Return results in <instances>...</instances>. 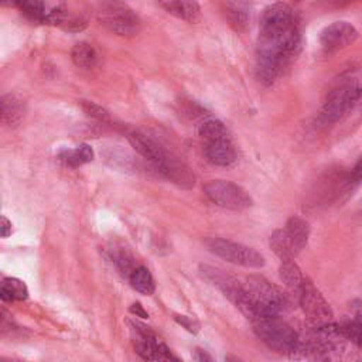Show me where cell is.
<instances>
[{"instance_id":"4316f807","label":"cell","mask_w":362,"mask_h":362,"mask_svg":"<svg viewBox=\"0 0 362 362\" xmlns=\"http://www.w3.org/2000/svg\"><path fill=\"white\" fill-rule=\"evenodd\" d=\"M81 107L83 109V112H85L88 116L93 117V119H96V120H99V122H103V123L110 122V115H109V112H107L106 109H103L102 106H99L98 103H95V102H90V100H81Z\"/></svg>"},{"instance_id":"7a4b0ae2","label":"cell","mask_w":362,"mask_h":362,"mask_svg":"<svg viewBox=\"0 0 362 362\" xmlns=\"http://www.w3.org/2000/svg\"><path fill=\"white\" fill-rule=\"evenodd\" d=\"M243 287L246 291V301L240 307V313L250 321L270 315H280V313L287 307L286 294L260 274L249 276Z\"/></svg>"},{"instance_id":"6da1fadb","label":"cell","mask_w":362,"mask_h":362,"mask_svg":"<svg viewBox=\"0 0 362 362\" xmlns=\"http://www.w3.org/2000/svg\"><path fill=\"white\" fill-rule=\"evenodd\" d=\"M300 40V30L288 4L276 1L262 11L255 62V74L262 85L270 86L277 81Z\"/></svg>"},{"instance_id":"83f0119b","label":"cell","mask_w":362,"mask_h":362,"mask_svg":"<svg viewBox=\"0 0 362 362\" xmlns=\"http://www.w3.org/2000/svg\"><path fill=\"white\" fill-rule=\"evenodd\" d=\"M174 318H175V321H177L180 325H182L187 331H189V332H192V334H197V332L199 331V322H198L195 318L188 317V315H175Z\"/></svg>"},{"instance_id":"30bf717a","label":"cell","mask_w":362,"mask_h":362,"mask_svg":"<svg viewBox=\"0 0 362 362\" xmlns=\"http://www.w3.org/2000/svg\"><path fill=\"white\" fill-rule=\"evenodd\" d=\"M359 33L354 24L348 21H334L320 33V45L325 54H334L354 44Z\"/></svg>"},{"instance_id":"d4e9b609","label":"cell","mask_w":362,"mask_h":362,"mask_svg":"<svg viewBox=\"0 0 362 362\" xmlns=\"http://www.w3.org/2000/svg\"><path fill=\"white\" fill-rule=\"evenodd\" d=\"M198 134L205 140H215V139H221V137H228V130L225 127V124L218 120V119H208L204 120L199 127H198Z\"/></svg>"},{"instance_id":"5bb4252c","label":"cell","mask_w":362,"mask_h":362,"mask_svg":"<svg viewBox=\"0 0 362 362\" xmlns=\"http://www.w3.org/2000/svg\"><path fill=\"white\" fill-rule=\"evenodd\" d=\"M283 230L287 236L294 256H297L308 243L310 223L300 216H291L287 219Z\"/></svg>"},{"instance_id":"f1b7e54d","label":"cell","mask_w":362,"mask_h":362,"mask_svg":"<svg viewBox=\"0 0 362 362\" xmlns=\"http://www.w3.org/2000/svg\"><path fill=\"white\" fill-rule=\"evenodd\" d=\"M349 181L354 184H362V157L352 167L349 173Z\"/></svg>"},{"instance_id":"cb8c5ba5","label":"cell","mask_w":362,"mask_h":362,"mask_svg":"<svg viewBox=\"0 0 362 362\" xmlns=\"http://www.w3.org/2000/svg\"><path fill=\"white\" fill-rule=\"evenodd\" d=\"M129 281L136 291L144 296H151L156 290V281L153 279V274L144 266H137L129 276Z\"/></svg>"},{"instance_id":"52a82bcc","label":"cell","mask_w":362,"mask_h":362,"mask_svg":"<svg viewBox=\"0 0 362 362\" xmlns=\"http://www.w3.org/2000/svg\"><path fill=\"white\" fill-rule=\"evenodd\" d=\"M204 194L212 204L225 209L242 211L253 205V199L249 195V192L232 181H208L204 185Z\"/></svg>"},{"instance_id":"d6a6232c","label":"cell","mask_w":362,"mask_h":362,"mask_svg":"<svg viewBox=\"0 0 362 362\" xmlns=\"http://www.w3.org/2000/svg\"><path fill=\"white\" fill-rule=\"evenodd\" d=\"M351 307L354 310V314L362 320V300H354L351 303Z\"/></svg>"},{"instance_id":"7c38bea8","label":"cell","mask_w":362,"mask_h":362,"mask_svg":"<svg viewBox=\"0 0 362 362\" xmlns=\"http://www.w3.org/2000/svg\"><path fill=\"white\" fill-rule=\"evenodd\" d=\"M127 139L132 147L148 163H151L158 173H161V170L167 165V163L171 158V156H168V153L158 143H156L153 139L147 137L143 133L132 132L129 133Z\"/></svg>"},{"instance_id":"3957f363","label":"cell","mask_w":362,"mask_h":362,"mask_svg":"<svg viewBox=\"0 0 362 362\" xmlns=\"http://www.w3.org/2000/svg\"><path fill=\"white\" fill-rule=\"evenodd\" d=\"M253 331L257 338L264 342L270 349L294 355L300 346V337L286 321L280 318V315L263 317L252 321Z\"/></svg>"},{"instance_id":"4dcf8cb0","label":"cell","mask_w":362,"mask_h":362,"mask_svg":"<svg viewBox=\"0 0 362 362\" xmlns=\"http://www.w3.org/2000/svg\"><path fill=\"white\" fill-rule=\"evenodd\" d=\"M11 221H8L6 216H1V226H0V232H1V238H7L11 235L13 228H11Z\"/></svg>"},{"instance_id":"ffe728a7","label":"cell","mask_w":362,"mask_h":362,"mask_svg":"<svg viewBox=\"0 0 362 362\" xmlns=\"http://www.w3.org/2000/svg\"><path fill=\"white\" fill-rule=\"evenodd\" d=\"M334 327L342 339H348L356 348L362 349V320L359 317L354 315L351 320L334 322Z\"/></svg>"},{"instance_id":"d6986e66","label":"cell","mask_w":362,"mask_h":362,"mask_svg":"<svg viewBox=\"0 0 362 362\" xmlns=\"http://www.w3.org/2000/svg\"><path fill=\"white\" fill-rule=\"evenodd\" d=\"M6 6L17 7L27 18L38 23H44L47 17V10L42 0H1Z\"/></svg>"},{"instance_id":"f546056e","label":"cell","mask_w":362,"mask_h":362,"mask_svg":"<svg viewBox=\"0 0 362 362\" xmlns=\"http://www.w3.org/2000/svg\"><path fill=\"white\" fill-rule=\"evenodd\" d=\"M356 0H321V3L325 7H331V8H338V7H345L351 3H354Z\"/></svg>"},{"instance_id":"5b68a950","label":"cell","mask_w":362,"mask_h":362,"mask_svg":"<svg viewBox=\"0 0 362 362\" xmlns=\"http://www.w3.org/2000/svg\"><path fill=\"white\" fill-rule=\"evenodd\" d=\"M99 23L110 33L122 37L136 35L140 30L141 21L139 16L122 1H106L98 10Z\"/></svg>"},{"instance_id":"ba28073f","label":"cell","mask_w":362,"mask_h":362,"mask_svg":"<svg viewBox=\"0 0 362 362\" xmlns=\"http://www.w3.org/2000/svg\"><path fill=\"white\" fill-rule=\"evenodd\" d=\"M298 303L304 311V315L313 328L328 325L332 321L334 313L328 301L324 298L321 291L315 287V284L304 277L301 288L297 294Z\"/></svg>"},{"instance_id":"1f68e13d","label":"cell","mask_w":362,"mask_h":362,"mask_svg":"<svg viewBox=\"0 0 362 362\" xmlns=\"http://www.w3.org/2000/svg\"><path fill=\"white\" fill-rule=\"evenodd\" d=\"M130 313H133L136 317H141V318H147L148 314L147 311L143 308V305L140 303H134L130 305Z\"/></svg>"},{"instance_id":"7402d4cb","label":"cell","mask_w":362,"mask_h":362,"mask_svg":"<svg viewBox=\"0 0 362 362\" xmlns=\"http://www.w3.org/2000/svg\"><path fill=\"white\" fill-rule=\"evenodd\" d=\"M71 58L78 68L90 69L98 62L96 49L88 42H76L71 49Z\"/></svg>"},{"instance_id":"ac0fdd59","label":"cell","mask_w":362,"mask_h":362,"mask_svg":"<svg viewBox=\"0 0 362 362\" xmlns=\"http://www.w3.org/2000/svg\"><path fill=\"white\" fill-rule=\"evenodd\" d=\"M279 272H280V279L284 283V286L290 291L298 294L301 284L304 281V276H303L298 264L294 262V259L281 260Z\"/></svg>"},{"instance_id":"2e32d148","label":"cell","mask_w":362,"mask_h":362,"mask_svg":"<svg viewBox=\"0 0 362 362\" xmlns=\"http://www.w3.org/2000/svg\"><path fill=\"white\" fill-rule=\"evenodd\" d=\"M158 6L168 14L194 23L199 18L201 8L195 0H157Z\"/></svg>"},{"instance_id":"484cf974","label":"cell","mask_w":362,"mask_h":362,"mask_svg":"<svg viewBox=\"0 0 362 362\" xmlns=\"http://www.w3.org/2000/svg\"><path fill=\"white\" fill-rule=\"evenodd\" d=\"M270 247L273 249V252L281 260H284V259H294L296 257L293 250H291V247H290V243L287 240V236H286L283 228L281 229H276L272 233V236H270Z\"/></svg>"},{"instance_id":"8fae6325","label":"cell","mask_w":362,"mask_h":362,"mask_svg":"<svg viewBox=\"0 0 362 362\" xmlns=\"http://www.w3.org/2000/svg\"><path fill=\"white\" fill-rule=\"evenodd\" d=\"M199 273L201 276L214 287H216L218 290L222 291V294L232 301L233 304L238 303V300L242 297V294L245 293V287L243 284H240L235 277L229 276L228 273H225L223 270L214 267V266H208V264H201L199 266Z\"/></svg>"},{"instance_id":"836d02e7","label":"cell","mask_w":362,"mask_h":362,"mask_svg":"<svg viewBox=\"0 0 362 362\" xmlns=\"http://www.w3.org/2000/svg\"><path fill=\"white\" fill-rule=\"evenodd\" d=\"M195 359H198V361H211L212 358H211L209 355H206L204 351L198 349V351H197V355H195Z\"/></svg>"},{"instance_id":"e575fe53","label":"cell","mask_w":362,"mask_h":362,"mask_svg":"<svg viewBox=\"0 0 362 362\" xmlns=\"http://www.w3.org/2000/svg\"><path fill=\"white\" fill-rule=\"evenodd\" d=\"M362 102V83L359 85V95H358V103Z\"/></svg>"},{"instance_id":"44dd1931","label":"cell","mask_w":362,"mask_h":362,"mask_svg":"<svg viewBox=\"0 0 362 362\" xmlns=\"http://www.w3.org/2000/svg\"><path fill=\"white\" fill-rule=\"evenodd\" d=\"M27 297H28V288L24 281H21L16 277L3 279V283L0 287V298L4 303L23 301Z\"/></svg>"},{"instance_id":"277c9868","label":"cell","mask_w":362,"mask_h":362,"mask_svg":"<svg viewBox=\"0 0 362 362\" xmlns=\"http://www.w3.org/2000/svg\"><path fill=\"white\" fill-rule=\"evenodd\" d=\"M359 85L361 83L354 78H345L338 82L324 100L318 115V122L321 124H332L358 105Z\"/></svg>"},{"instance_id":"4fadbf2b","label":"cell","mask_w":362,"mask_h":362,"mask_svg":"<svg viewBox=\"0 0 362 362\" xmlns=\"http://www.w3.org/2000/svg\"><path fill=\"white\" fill-rule=\"evenodd\" d=\"M204 153L206 160L214 165L228 167L236 161V150L229 136L205 141Z\"/></svg>"},{"instance_id":"9c48e42d","label":"cell","mask_w":362,"mask_h":362,"mask_svg":"<svg viewBox=\"0 0 362 362\" xmlns=\"http://www.w3.org/2000/svg\"><path fill=\"white\" fill-rule=\"evenodd\" d=\"M133 331V344L136 352L147 361H178L175 355L170 351V348L160 341V338L150 331L148 328L130 322Z\"/></svg>"},{"instance_id":"8992f818","label":"cell","mask_w":362,"mask_h":362,"mask_svg":"<svg viewBox=\"0 0 362 362\" xmlns=\"http://www.w3.org/2000/svg\"><path fill=\"white\" fill-rule=\"evenodd\" d=\"M204 245L215 256L238 266H243L247 269H259L263 267L266 263L264 257L257 250L239 242L211 236L204 240Z\"/></svg>"},{"instance_id":"603a6c76","label":"cell","mask_w":362,"mask_h":362,"mask_svg":"<svg viewBox=\"0 0 362 362\" xmlns=\"http://www.w3.org/2000/svg\"><path fill=\"white\" fill-rule=\"evenodd\" d=\"M93 150L88 144H79L75 148L71 150H61L58 157L61 161H64L69 167H79L82 164H86L93 160Z\"/></svg>"},{"instance_id":"9a60e30c","label":"cell","mask_w":362,"mask_h":362,"mask_svg":"<svg viewBox=\"0 0 362 362\" xmlns=\"http://www.w3.org/2000/svg\"><path fill=\"white\" fill-rule=\"evenodd\" d=\"M250 0H225L223 13L229 25L238 31L243 33L250 20Z\"/></svg>"},{"instance_id":"e0dca14e","label":"cell","mask_w":362,"mask_h":362,"mask_svg":"<svg viewBox=\"0 0 362 362\" xmlns=\"http://www.w3.org/2000/svg\"><path fill=\"white\" fill-rule=\"evenodd\" d=\"M24 116V103L13 93L1 98V122L7 126H16Z\"/></svg>"}]
</instances>
